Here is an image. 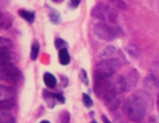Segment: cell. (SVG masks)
<instances>
[{"mask_svg": "<svg viewBox=\"0 0 159 123\" xmlns=\"http://www.w3.org/2000/svg\"><path fill=\"white\" fill-rule=\"evenodd\" d=\"M147 104L145 102L138 96L133 94L128 97L123 102V113L133 122H140L147 113Z\"/></svg>", "mask_w": 159, "mask_h": 123, "instance_id": "obj_1", "label": "cell"}, {"mask_svg": "<svg viewBox=\"0 0 159 123\" xmlns=\"http://www.w3.org/2000/svg\"><path fill=\"white\" fill-rule=\"evenodd\" d=\"M93 34L99 40L111 41V40H114L117 37H120L123 35V31L118 26H114L112 24L109 25L108 22L99 21L93 26Z\"/></svg>", "mask_w": 159, "mask_h": 123, "instance_id": "obj_2", "label": "cell"}, {"mask_svg": "<svg viewBox=\"0 0 159 123\" xmlns=\"http://www.w3.org/2000/svg\"><path fill=\"white\" fill-rule=\"evenodd\" d=\"M122 66V62L118 58H104L102 62H99L96 66L94 70V77H102V78H109L116 75V71Z\"/></svg>", "mask_w": 159, "mask_h": 123, "instance_id": "obj_3", "label": "cell"}, {"mask_svg": "<svg viewBox=\"0 0 159 123\" xmlns=\"http://www.w3.org/2000/svg\"><path fill=\"white\" fill-rule=\"evenodd\" d=\"M92 16L96 17V19L107 21L108 24H112V25L117 24V19H118L117 11L112 6H109L107 4H103V2L97 4L92 9Z\"/></svg>", "mask_w": 159, "mask_h": 123, "instance_id": "obj_4", "label": "cell"}, {"mask_svg": "<svg viewBox=\"0 0 159 123\" xmlns=\"http://www.w3.org/2000/svg\"><path fill=\"white\" fill-rule=\"evenodd\" d=\"M0 78L9 83H17L20 81V71L11 61L0 62Z\"/></svg>", "mask_w": 159, "mask_h": 123, "instance_id": "obj_5", "label": "cell"}, {"mask_svg": "<svg viewBox=\"0 0 159 123\" xmlns=\"http://www.w3.org/2000/svg\"><path fill=\"white\" fill-rule=\"evenodd\" d=\"M112 89V77L109 78H102V77H94V92L98 97H103L106 92Z\"/></svg>", "mask_w": 159, "mask_h": 123, "instance_id": "obj_6", "label": "cell"}, {"mask_svg": "<svg viewBox=\"0 0 159 123\" xmlns=\"http://www.w3.org/2000/svg\"><path fill=\"white\" fill-rule=\"evenodd\" d=\"M104 101V104L107 106V108H109L111 111H116L119 107V98H118V93L113 89H109L108 92L104 93V96L102 97Z\"/></svg>", "mask_w": 159, "mask_h": 123, "instance_id": "obj_7", "label": "cell"}, {"mask_svg": "<svg viewBox=\"0 0 159 123\" xmlns=\"http://www.w3.org/2000/svg\"><path fill=\"white\" fill-rule=\"evenodd\" d=\"M112 89L117 93H122L127 91V81L125 77L122 75H114L112 76Z\"/></svg>", "mask_w": 159, "mask_h": 123, "instance_id": "obj_8", "label": "cell"}, {"mask_svg": "<svg viewBox=\"0 0 159 123\" xmlns=\"http://www.w3.org/2000/svg\"><path fill=\"white\" fill-rule=\"evenodd\" d=\"M144 88H145V91L148 93L149 92L153 93V92L159 91V78L153 73L148 75L145 77V80H144Z\"/></svg>", "mask_w": 159, "mask_h": 123, "instance_id": "obj_9", "label": "cell"}, {"mask_svg": "<svg viewBox=\"0 0 159 123\" xmlns=\"http://www.w3.org/2000/svg\"><path fill=\"white\" fill-rule=\"evenodd\" d=\"M138 80H139V76H138L137 71H135V70L129 71V73H128L127 77H125V81H127V89H128V88H133V87L137 84Z\"/></svg>", "mask_w": 159, "mask_h": 123, "instance_id": "obj_10", "label": "cell"}, {"mask_svg": "<svg viewBox=\"0 0 159 123\" xmlns=\"http://www.w3.org/2000/svg\"><path fill=\"white\" fill-rule=\"evenodd\" d=\"M114 53H116V47L112 46V45H109V46H106L99 52V57H102V58H111Z\"/></svg>", "mask_w": 159, "mask_h": 123, "instance_id": "obj_11", "label": "cell"}, {"mask_svg": "<svg viewBox=\"0 0 159 123\" xmlns=\"http://www.w3.org/2000/svg\"><path fill=\"white\" fill-rule=\"evenodd\" d=\"M58 58H60V63L61 65H67L70 62V53H68L66 47L58 50Z\"/></svg>", "mask_w": 159, "mask_h": 123, "instance_id": "obj_12", "label": "cell"}, {"mask_svg": "<svg viewBox=\"0 0 159 123\" xmlns=\"http://www.w3.org/2000/svg\"><path fill=\"white\" fill-rule=\"evenodd\" d=\"M14 107H15V101H14V98L0 99V109L9 111V109H12Z\"/></svg>", "mask_w": 159, "mask_h": 123, "instance_id": "obj_13", "label": "cell"}, {"mask_svg": "<svg viewBox=\"0 0 159 123\" xmlns=\"http://www.w3.org/2000/svg\"><path fill=\"white\" fill-rule=\"evenodd\" d=\"M12 24V17L6 14H1L0 16V26L1 29H9Z\"/></svg>", "mask_w": 159, "mask_h": 123, "instance_id": "obj_14", "label": "cell"}, {"mask_svg": "<svg viewBox=\"0 0 159 123\" xmlns=\"http://www.w3.org/2000/svg\"><path fill=\"white\" fill-rule=\"evenodd\" d=\"M5 94H7V98H14L15 96V89L14 88H10V87H5L4 84L0 86V97L4 98ZM5 99V98H4Z\"/></svg>", "mask_w": 159, "mask_h": 123, "instance_id": "obj_15", "label": "cell"}, {"mask_svg": "<svg viewBox=\"0 0 159 123\" xmlns=\"http://www.w3.org/2000/svg\"><path fill=\"white\" fill-rule=\"evenodd\" d=\"M0 123H15V118L6 111H0Z\"/></svg>", "mask_w": 159, "mask_h": 123, "instance_id": "obj_16", "label": "cell"}, {"mask_svg": "<svg viewBox=\"0 0 159 123\" xmlns=\"http://www.w3.org/2000/svg\"><path fill=\"white\" fill-rule=\"evenodd\" d=\"M12 58V53L9 48H1L0 47V62H6V61H11Z\"/></svg>", "mask_w": 159, "mask_h": 123, "instance_id": "obj_17", "label": "cell"}, {"mask_svg": "<svg viewBox=\"0 0 159 123\" xmlns=\"http://www.w3.org/2000/svg\"><path fill=\"white\" fill-rule=\"evenodd\" d=\"M43 81H45V84L48 88H53L56 86V78H55V76L51 75V73H48V72L43 75Z\"/></svg>", "mask_w": 159, "mask_h": 123, "instance_id": "obj_18", "label": "cell"}, {"mask_svg": "<svg viewBox=\"0 0 159 123\" xmlns=\"http://www.w3.org/2000/svg\"><path fill=\"white\" fill-rule=\"evenodd\" d=\"M19 15L21 16V17H24L26 21H29V22H32L34 21V19H35V14L32 12V11H27V10H20L19 11Z\"/></svg>", "mask_w": 159, "mask_h": 123, "instance_id": "obj_19", "label": "cell"}, {"mask_svg": "<svg viewBox=\"0 0 159 123\" xmlns=\"http://www.w3.org/2000/svg\"><path fill=\"white\" fill-rule=\"evenodd\" d=\"M70 113L67 111H62L58 116V123H70Z\"/></svg>", "mask_w": 159, "mask_h": 123, "instance_id": "obj_20", "label": "cell"}, {"mask_svg": "<svg viewBox=\"0 0 159 123\" xmlns=\"http://www.w3.org/2000/svg\"><path fill=\"white\" fill-rule=\"evenodd\" d=\"M48 17H50V20H51L53 24H58V22H60V20H61L60 14H58L56 10H51V11H50V14H48Z\"/></svg>", "mask_w": 159, "mask_h": 123, "instance_id": "obj_21", "label": "cell"}, {"mask_svg": "<svg viewBox=\"0 0 159 123\" xmlns=\"http://www.w3.org/2000/svg\"><path fill=\"white\" fill-rule=\"evenodd\" d=\"M127 50H128V53H129L132 57L137 58V57L139 56V50H138L135 46H133V45H128V46H127Z\"/></svg>", "mask_w": 159, "mask_h": 123, "instance_id": "obj_22", "label": "cell"}, {"mask_svg": "<svg viewBox=\"0 0 159 123\" xmlns=\"http://www.w3.org/2000/svg\"><path fill=\"white\" fill-rule=\"evenodd\" d=\"M0 47L1 48H9V50H11L12 48V42L10 40H7V39L1 37L0 39Z\"/></svg>", "mask_w": 159, "mask_h": 123, "instance_id": "obj_23", "label": "cell"}, {"mask_svg": "<svg viewBox=\"0 0 159 123\" xmlns=\"http://www.w3.org/2000/svg\"><path fill=\"white\" fill-rule=\"evenodd\" d=\"M39 51H40V46L37 42H35L31 47V60H36L37 58V55H39Z\"/></svg>", "mask_w": 159, "mask_h": 123, "instance_id": "obj_24", "label": "cell"}, {"mask_svg": "<svg viewBox=\"0 0 159 123\" xmlns=\"http://www.w3.org/2000/svg\"><path fill=\"white\" fill-rule=\"evenodd\" d=\"M82 99H83V104L87 107V108H89V107H92V104H93V102H92V99H91V97L87 94V93H83L82 94Z\"/></svg>", "mask_w": 159, "mask_h": 123, "instance_id": "obj_25", "label": "cell"}, {"mask_svg": "<svg viewBox=\"0 0 159 123\" xmlns=\"http://www.w3.org/2000/svg\"><path fill=\"white\" fill-rule=\"evenodd\" d=\"M111 2H112L113 6H116L119 10H124L125 9V5H124V2L122 0H111Z\"/></svg>", "mask_w": 159, "mask_h": 123, "instance_id": "obj_26", "label": "cell"}, {"mask_svg": "<svg viewBox=\"0 0 159 123\" xmlns=\"http://www.w3.org/2000/svg\"><path fill=\"white\" fill-rule=\"evenodd\" d=\"M55 46L60 50V48H63V47H66V42L62 40V39H56V41H55Z\"/></svg>", "mask_w": 159, "mask_h": 123, "instance_id": "obj_27", "label": "cell"}, {"mask_svg": "<svg viewBox=\"0 0 159 123\" xmlns=\"http://www.w3.org/2000/svg\"><path fill=\"white\" fill-rule=\"evenodd\" d=\"M81 80L83 81L84 84H88V78H87V75H86L84 70H81Z\"/></svg>", "mask_w": 159, "mask_h": 123, "instance_id": "obj_28", "label": "cell"}, {"mask_svg": "<svg viewBox=\"0 0 159 123\" xmlns=\"http://www.w3.org/2000/svg\"><path fill=\"white\" fill-rule=\"evenodd\" d=\"M80 2H81V0H71V1H70V6L73 7V9H76V7L80 5Z\"/></svg>", "mask_w": 159, "mask_h": 123, "instance_id": "obj_29", "label": "cell"}, {"mask_svg": "<svg viewBox=\"0 0 159 123\" xmlns=\"http://www.w3.org/2000/svg\"><path fill=\"white\" fill-rule=\"evenodd\" d=\"M102 121H103V123H112V122H111V121H109V119H108V118H107L104 114L102 116Z\"/></svg>", "mask_w": 159, "mask_h": 123, "instance_id": "obj_30", "label": "cell"}, {"mask_svg": "<svg viewBox=\"0 0 159 123\" xmlns=\"http://www.w3.org/2000/svg\"><path fill=\"white\" fill-rule=\"evenodd\" d=\"M149 123H159V121H157V119H155V117H150Z\"/></svg>", "mask_w": 159, "mask_h": 123, "instance_id": "obj_31", "label": "cell"}, {"mask_svg": "<svg viewBox=\"0 0 159 123\" xmlns=\"http://www.w3.org/2000/svg\"><path fill=\"white\" fill-rule=\"evenodd\" d=\"M157 109H158V114H159V93H158V97H157Z\"/></svg>", "mask_w": 159, "mask_h": 123, "instance_id": "obj_32", "label": "cell"}, {"mask_svg": "<svg viewBox=\"0 0 159 123\" xmlns=\"http://www.w3.org/2000/svg\"><path fill=\"white\" fill-rule=\"evenodd\" d=\"M52 1H55V2H62L63 0H52Z\"/></svg>", "mask_w": 159, "mask_h": 123, "instance_id": "obj_33", "label": "cell"}, {"mask_svg": "<svg viewBox=\"0 0 159 123\" xmlns=\"http://www.w3.org/2000/svg\"><path fill=\"white\" fill-rule=\"evenodd\" d=\"M40 123H50L48 121H42V122H40Z\"/></svg>", "mask_w": 159, "mask_h": 123, "instance_id": "obj_34", "label": "cell"}, {"mask_svg": "<svg viewBox=\"0 0 159 123\" xmlns=\"http://www.w3.org/2000/svg\"><path fill=\"white\" fill-rule=\"evenodd\" d=\"M91 123H97V122H96V121H92V122H91Z\"/></svg>", "mask_w": 159, "mask_h": 123, "instance_id": "obj_35", "label": "cell"}]
</instances>
